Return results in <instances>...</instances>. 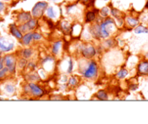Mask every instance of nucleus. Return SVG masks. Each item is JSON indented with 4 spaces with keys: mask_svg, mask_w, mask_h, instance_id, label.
I'll use <instances>...</instances> for the list:
<instances>
[{
    "mask_svg": "<svg viewBox=\"0 0 148 124\" xmlns=\"http://www.w3.org/2000/svg\"><path fill=\"white\" fill-rule=\"evenodd\" d=\"M115 21L111 18H106L100 25L101 37L102 38L108 37L111 32L115 30Z\"/></svg>",
    "mask_w": 148,
    "mask_h": 124,
    "instance_id": "obj_1",
    "label": "nucleus"
},
{
    "mask_svg": "<svg viewBox=\"0 0 148 124\" xmlns=\"http://www.w3.org/2000/svg\"><path fill=\"white\" fill-rule=\"evenodd\" d=\"M86 67L84 68L82 72V76L86 79H93L98 74V64L95 61H90L88 62Z\"/></svg>",
    "mask_w": 148,
    "mask_h": 124,
    "instance_id": "obj_2",
    "label": "nucleus"
},
{
    "mask_svg": "<svg viewBox=\"0 0 148 124\" xmlns=\"http://www.w3.org/2000/svg\"><path fill=\"white\" fill-rule=\"evenodd\" d=\"M48 8V3L46 1H39L36 3L33 7L31 14L34 18H40L44 14L45 11Z\"/></svg>",
    "mask_w": 148,
    "mask_h": 124,
    "instance_id": "obj_3",
    "label": "nucleus"
},
{
    "mask_svg": "<svg viewBox=\"0 0 148 124\" xmlns=\"http://www.w3.org/2000/svg\"><path fill=\"white\" fill-rule=\"evenodd\" d=\"M27 87H28V91H30L32 95L35 97H41L45 95V92L43 88L40 87L35 82H30L27 84Z\"/></svg>",
    "mask_w": 148,
    "mask_h": 124,
    "instance_id": "obj_4",
    "label": "nucleus"
},
{
    "mask_svg": "<svg viewBox=\"0 0 148 124\" xmlns=\"http://www.w3.org/2000/svg\"><path fill=\"white\" fill-rule=\"evenodd\" d=\"M37 20L36 18H31L29 21L23 23L20 26V31L23 33H27L28 32L32 31L37 27Z\"/></svg>",
    "mask_w": 148,
    "mask_h": 124,
    "instance_id": "obj_5",
    "label": "nucleus"
},
{
    "mask_svg": "<svg viewBox=\"0 0 148 124\" xmlns=\"http://www.w3.org/2000/svg\"><path fill=\"white\" fill-rule=\"evenodd\" d=\"M81 53L83 57L87 59H90L96 55V49L92 46H84L81 49Z\"/></svg>",
    "mask_w": 148,
    "mask_h": 124,
    "instance_id": "obj_6",
    "label": "nucleus"
},
{
    "mask_svg": "<svg viewBox=\"0 0 148 124\" xmlns=\"http://www.w3.org/2000/svg\"><path fill=\"white\" fill-rule=\"evenodd\" d=\"M14 48V43L4 37H0V50L4 52H8L12 50Z\"/></svg>",
    "mask_w": 148,
    "mask_h": 124,
    "instance_id": "obj_7",
    "label": "nucleus"
},
{
    "mask_svg": "<svg viewBox=\"0 0 148 124\" xmlns=\"http://www.w3.org/2000/svg\"><path fill=\"white\" fill-rule=\"evenodd\" d=\"M4 61H5V65L9 69L10 72H14L15 70L16 67V61L14 57L10 55L6 56L4 58Z\"/></svg>",
    "mask_w": 148,
    "mask_h": 124,
    "instance_id": "obj_8",
    "label": "nucleus"
},
{
    "mask_svg": "<svg viewBox=\"0 0 148 124\" xmlns=\"http://www.w3.org/2000/svg\"><path fill=\"white\" fill-rule=\"evenodd\" d=\"M137 72L140 74L148 75V61H142L137 66Z\"/></svg>",
    "mask_w": 148,
    "mask_h": 124,
    "instance_id": "obj_9",
    "label": "nucleus"
},
{
    "mask_svg": "<svg viewBox=\"0 0 148 124\" xmlns=\"http://www.w3.org/2000/svg\"><path fill=\"white\" fill-rule=\"evenodd\" d=\"M10 32H11L12 34L16 37V38L19 39V40H22L23 38V33L20 31V29L17 28L14 25H12L10 26Z\"/></svg>",
    "mask_w": 148,
    "mask_h": 124,
    "instance_id": "obj_10",
    "label": "nucleus"
},
{
    "mask_svg": "<svg viewBox=\"0 0 148 124\" xmlns=\"http://www.w3.org/2000/svg\"><path fill=\"white\" fill-rule=\"evenodd\" d=\"M62 47V40H57V41L55 42L54 43H53L51 47V53L52 54L56 56L58 55V53L60 51L61 48Z\"/></svg>",
    "mask_w": 148,
    "mask_h": 124,
    "instance_id": "obj_11",
    "label": "nucleus"
},
{
    "mask_svg": "<svg viewBox=\"0 0 148 124\" xmlns=\"http://www.w3.org/2000/svg\"><path fill=\"white\" fill-rule=\"evenodd\" d=\"M32 17L33 16H31V14L29 12H22L17 16V20L20 22H22L23 24V23L29 21L32 18Z\"/></svg>",
    "mask_w": 148,
    "mask_h": 124,
    "instance_id": "obj_12",
    "label": "nucleus"
},
{
    "mask_svg": "<svg viewBox=\"0 0 148 124\" xmlns=\"http://www.w3.org/2000/svg\"><path fill=\"white\" fill-rule=\"evenodd\" d=\"M33 40V33L32 32H28V33H25L23 35V38H22V43H23L24 46H29Z\"/></svg>",
    "mask_w": 148,
    "mask_h": 124,
    "instance_id": "obj_13",
    "label": "nucleus"
},
{
    "mask_svg": "<svg viewBox=\"0 0 148 124\" xmlns=\"http://www.w3.org/2000/svg\"><path fill=\"white\" fill-rule=\"evenodd\" d=\"M126 22L127 25L131 27H134L139 25V20L132 17H128L126 18Z\"/></svg>",
    "mask_w": 148,
    "mask_h": 124,
    "instance_id": "obj_14",
    "label": "nucleus"
},
{
    "mask_svg": "<svg viewBox=\"0 0 148 124\" xmlns=\"http://www.w3.org/2000/svg\"><path fill=\"white\" fill-rule=\"evenodd\" d=\"M134 33L135 34H148V28L144 25H137L134 28Z\"/></svg>",
    "mask_w": 148,
    "mask_h": 124,
    "instance_id": "obj_15",
    "label": "nucleus"
},
{
    "mask_svg": "<svg viewBox=\"0 0 148 124\" xmlns=\"http://www.w3.org/2000/svg\"><path fill=\"white\" fill-rule=\"evenodd\" d=\"M96 97L98 99H101V100H106L108 99V93L104 89H100L99 91H98Z\"/></svg>",
    "mask_w": 148,
    "mask_h": 124,
    "instance_id": "obj_16",
    "label": "nucleus"
},
{
    "mask_svg": "<svg viewBox=\"0 0 148 124\" xmlns=\"http://www.w3.org/2000/svg\"><path fill=\"white\" fill-rule=\"evenodd\" d=\"M33 54V49L30 48H25L23 50V53H22V56H23V58L26 59H30V57H32Z\"/></svg>",
    "mask_w": 148,
    "mask_h": 124,
    "instance_id": "obj_17",
    "label": "nucleus"
},
{
    "mask_svg": "<svg viewBox=\"0 0 148 124\" xmlns=\"http://www.w3.org/2000/svg\"><path fill=\"white\" fill-rule=\"evenodd\" d=\"M95 17H96L95 13L94 12L89 11L87 12L86 16H85V20H86L87 22H91L95 20Z\"/></svg>",
    "mask_w": 148,
    "mask_h": 124,
    "instance_id": "obj_18",
    "label": "nucleus"
},
{
    "mask_svg": "<svg viewBox=\"0 0 148 124\" xmlns=\"http://www.w3.org/2000/svg\"><path fill=\"white\" fill-rule=\"evenodd\" d=\"M61 27L62 30L66 33H69L72 30V26L68 22H63L61 25Z\"/></svg>",
    "mask_w": 148,
    "mask_h": 124,
    "instance_id": "obj_19",
    "label": "nucleus"
},
{
    "mask_svg": "<svg viewBox=\"0 0 148 124\" xmlns=\"http://www.w3.org/2000/svg\"><path fill=\"white\" fill-rule=\"evenodd\" d=\"M46 14H47V16L51 19H51L56 18V17L54 10H53V8L52 7H48L47 10H46Z\"/></svg>",
    "mask_w": 148,
    "mask_h": 124,
    "instance_id": "obj_20",
    "label": "nucleus"
},
{
    "mask_svg": "<svg viewBox=\"0 0 148 124\" xmlns=\"http://www.w3.org/2000/svg\"><path fill=\"white\" fill-rule=\"evenodd\" d=\"M129 74V72L127 69H121V70L119 71V72L117 73L116 74V76L119 78V79H124V78L126 77V76L128 75Z\"/></svg>",
    "mask_w": 148,
    "mask_h": 124,
    "instance_id": "obj_21",
    "label": "nucleus"
},
{
    "mask_svg": "<svg viewBox=\"0 0 148 124\" xmlns=\"http://www.w3.org/2000/svg\"><path fill=\"white\" fill-rule=\"evenodd\" d=\"M78 84V80L75 76H71L68 79V86L71 87H76Z\"/></svg>",
    "mask_w": 148,
    "mask_h": 124,
    "instance_id": "obj_22",
    "label": "nucleus"
},
{
    "mask_svg": "<svg viewBox=\"0 0 148 124\" xmlns=\"http://www.w3.org/2000/svg\"><path fill=\"white\" fill-rule=\"evenodd\" d=\"M28 78H29V80L32 81V82L39 81L40 79V75H38V74L36 73V72H34V73H33V74H31L29 75Z\"/></svg>",
    "mask_w": 148,
    "mask_h": 124,
    "instance_id": "obj_23",
    "label": "nucleus"
},
{
    "mask_svg": "<svg viewBox=\"0 0 148 124\" xmlns=\"http://www.w3.org/2000/svg\"><path fill=\"white\" fill-rule=\"evenodd\" d=\"M74 64L72 59H69L67 61V67H66V73L71 74L73 71Z\"/></svg>",
    "mask_w": 148,
    "mask_h": 124,
    "instance_id": "obj_24",
    "label": "nucleus"
},
{
    "mask_svg": "<svg viewBox=\"0 0 148 124\" xmlns=\"http://www.w3.org/2000/svg\"><path fill=\"white\" fill-rule=\"evenodd\" d=\"M109 12L110 10L109 9H108V7H104L101 10L100 14H101V15L103 17H107L108 16V14H109Z\"/></svg>",
    "mask_w": 148,
    "mask_h": 124,
    "instance_id": "obj_25",
    "label": "nucleus"
},
{
    "mask_svg": "<svg viewBox=\"0 0 148 124\" xmlns=\"http://www.w3.org/2000/svg\"><path fill=\"white\" fill-rule=\"evenodd\" d=\"M5 90L6 92H8V93L12 94L14 93V91H15V87L12 84H7L5 86Z\"/></svg>",
    "mask_w": 148,
    "mask_h": 124,
    "instance_id": "obj_26",
    "label": "nucleus"
},
{
    "mask_svg": "<svg viewBox=\"0 0 148 124\" xmlns=\"http://www.w3.org/2000/svg\"><path fill=\"white\" fill-rule=\"evenodd\" d=\"M33 37L34 40H36V41H38V40H41L43 36H42V35L40 34V33L34 32V33H33Z\"/></svg>",
    "mask_w": 148,
    "mask_h": 124,
    "instance_id": "obj_27",
    "label": "nucleus"
},
{
    "mask_svg": "<svg viewBox=\"0 0 148 124\" xmlns=\"http://www.w3.org/2000/svg\"><path fill=\"white\" fill-rule=\"evenodd\" d=\"M27 63V60H26V59H25L24 58V59H20V61H19V63H18L19 68L23 69L25 66H26Z\"/></svg>",
    "mask_w": 148,
    "mask_h": 124,
    "instance_id": "obj_28",
    "label": "nucleus"
},
{
    "mask_svg": "<svg viewBox=\"0 0 148 124\" xmlns=\"http://www.w3.org/2000/svg\"><path fill=\"white\" fill-rule=\"evenodd\" d=\"M111 14H113L114 17H115L116 18L119 19V17H121V12H120L119 10H116V9H114V10H111Z\"/></svg>",
    "mask_w": 148,
    "mask_h": 124,
    "instance_id": "obj_29",
    "label": "nucleus"
},
{
    "mask_svg": "<svg viewBox=\"0 0 148 124\" xmlns=\"http://www.w3.org/2000/svg\"><path fill=\"white\" fill-rule=\"evenodd\" d=\"M8 71H9V69L7 67L4 68V69H2L1 70H0V78L4 77V75L7 74V72H8Z\"/></svg>",
    "mask_w": 148,
    "mask_h": 124,
    "instance_id": "obj_30",
    "label": "nucleus"
},
{
    "mask_svg": "<svg viewBox=\"0 0 148 124\" xmlns=\"http://www.w3.org/2000/svg\"><path fill=\"white\" fill-rule=\"evenodd\" d=\"M28 66V67H30V68H31L32 70H35V69H36V65L33 62H30V63H29L28 66Z\"/></svg>",
    "mask_w": 148,
    "mask_h": 124,
    "instance_id": "obj_31",
    "label": "nucleus"
},
{
    "mask_svg": "<svg viewBox=\"0 0 148 124\" xmlns=\"http://www.w3.org/2000/svg\"><path fill=\"white\" fill-rule=\"evenodd\" d=\"M4 58H0V70L4 69Z\"/></svg>",
    "mask_w": 148,
    "mask_h": 124,
    "instance_id": "obj_32",
    "label": "nucleus"
},
{
    "mask_svg": "<svg viewBox=\"0 0 148 124\" xmlns=\"http://www.w3.org/2000/svg\"><path fill=\"white\" fill-rule=\"evenodd\" d=\"M4 8V4L1 1H0V12L2 11Z\"/></svg>",
    "mask_w": 148,
    "mask_h": 124,
    "instance_id": "obj_33",
    "label": "nucleus"
},
{
    "mask_svg": "<svg viewBox=\"0 0 148 124\" xmlns=\"http://www.w3.org/2000/svg\"><path fill=\"white\" fill-rule=\"evenodd\" d=\"M90 1V0H81V1H82V3H85V4H87V3L89 2Z\"/></svg>",
    "mask_w": 148,
    "mask_h": 124,
    "instance_id": "obj_34",
    "label": "nucleus"
},
{
    "mask_svg": "<svg viewBox=\"0 0 148 124\" xmlns=\"http://www.w3.org/2000/svg\"><path fill=\"white\" fill-rule=\"evenodd\" d=\"M145 57H146V58H147V59H148V51L147 52V53H145Z\"/></svg>",
    "mask_w": 148,
    "mask_h": 124,
    "instance_id": "obj_35",
    "label": "nucleus"
},
{
    "mask_svg": "<svg viewBox=\"0 0 148 124\" xmlns=\"http://www.w3.org/2000/svg\"><path fill=\"white\" fill-rule=\"evenodd\" d=\"M4 1H9V0H4Z\"/></svg>",
    "mask_w": 148,
    "mask_h": 124,
    "instance_id": "obj_36",
    "label": "nucleus"
}]
</instances>
